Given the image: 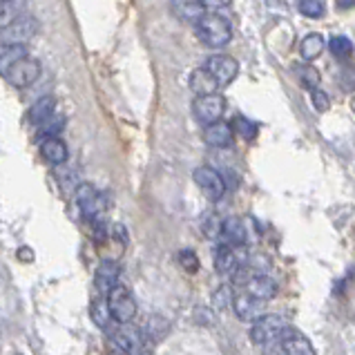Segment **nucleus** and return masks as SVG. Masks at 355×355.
Returning <instances> with one entry per match:
<instances>
[{
    "label": "nucleus",
    "instance_id": "obj_1",
    "mask_svg": "<svg viewBox=\"0 0 355 355\" xmlns=\"http://www.w3.org/2000/svg\"><path fill=\"white\" fill-rule=\"evenodd\" d=\"M197 38L206 47H224L232 38L230 20L219 14H204L197 20Z\"/></svg>",
    "mask_w": 355,
    "mask_h": 355
},
{
    "label": "nucleus",
    "instance_id": "obj_2",
    "mask_svg": "<svg viewBox=\"0 0 355 355\" xmlns=\"http://www.w3.org/2000/svg\"><path fill=\"white\" fill-rule=\"evenodd\" d=\"M107 309H110V315H112L114 322L119 324H130L137 315V302L132 297V293L116 284L107 291Z\"/></svg>",
    "mask_w": 355,
    "mask_h": 355
},
{
    "label": "nucleus",
    "instance_id": "obj_3",
    "mask_svg": "<svg viewBox=\"0 0 355 355\" xmlns=\"http://www.w3.org/2000/svg\"><path fill=\"white\" fill-rule=\"evenodd\" d=\"M288 329L286 318L282 315H259L257 320H252V327L248 331V338L252 344H270L275 342L284 331Z\"/></svg>",
    "mask_w": 355,
    "mask_h": 355
},
{
    "label": "nucleus",
    "instance_id": "obj_4",
    "mask_svg": "<svg viewBox=\"0 0 355 355\" xmlns=\"http://www.w3.org/2000/svg\"><path fill=\"white\" fill-rule=\"evenodd\" d=\"M38 32V20L34 16L20 14L14 20H9L7 25L0 27V43H16L25 45L27 40H32Z\"/></svg>",
    "mask_w": 355,
    "mask_h": 355
},
{
    "label": "nucleus",
    "instance_id": "obj_5",
    "mask_svg": "<svg viewBox=\"0 0 355 355\" xmlns=\"http://www.w3.org/2000/svg\"><path fill=\"white\" fill-rule=\"evenodd\" d=\"M192 112H195L197 121L201 125H210L219 121L226 112V98L212 92V94H204V96H197L195 103H192Z\"/></svg>",
    "mask_w": 355,
    "mask_h": 355
},
{
    "label": "nucleus",
    "instance_id": "obj_6",
    "mask_svg": "<svg viewBox=\"0 0 355 355\" xmlns=\"http://www.w3.org/2000/svg\"><path fill=\"white\" fill-rule=\"evenodd\" d=\"M76 204H78L80 212H83V217L92 221L103 215V210L107 206V197L101 190H96L94 186L80 184L76 188Z\"/></svg>",
    "mask_w": 355,
    "mask_h": 355
},
{
    "label": "nucleus",
    "instance_id": "obj_7",
    "mask_svg": "<svg viewBox=\"0 0 355 355\" xmlns=\"http://www.w3.org/2000/svg\"><path fill=\"white\" fill-rule=\"evenodd\" d=\"M192 177H195V184L199 186L201 192H204V197H206V199H210V201H219L221 197H224V192H226V181H224V177H221L215 168H210V166H199Z\"/></svg>",
    "mask_w": 355,
    "mask_h": 355
},
{
    "label": "nucleus",
    "instance_id": "obj_8",
    "mask_svg": "<svg viewBox=\"0 0 355 355\" xmlns=\"http://www.w3.org/2000/svg\"><path fill=\"white\" fill-rule=\"evenodd\" d=\"M241 266H246V255H243L241 246L219 243L217 250H215V268H217L219 275L232 277Z\"/></svg>",
    "mask_w": 355,
    "mask_h": 355
},
{
    "label": "nucleus",
    "instance_id": "obj_9",
    "mask_svg": "<svg viewBox=\"0 0 355 355\" xmlns=\"http://www.w3.org/2000/svg\"><path fill=\"white\" fill-rule=\"evenodd\" d=\"M206 69L210 72V76L215 78L217 87H226V85H230L232 80L237 78L239 63L232 56H228V54H217V56L208 58Z\"/></svg>",
    "mask_w": 355,
    "mask_h": 355
},
{
    "label": "nucleus",
    "instance_id": "obj_10",
    "mask_svg": "<svg viewBox=\"0 0 355 355\" xmlns=\"http://www.w3.org/2000/svg\"><path fill=\"white\" fill-rule=\"evenodd\" d=\"M40 76V63L36 58H29V54L25 58H20L18 63H14L7 69L5 78L12 83L14 87H27L32 85L34 80Z\"/></svg>",
    "mask_w": 355,
    "mask_h": 355
},
{
    "label": "nucleus",
    "instance_id": "obj_11",
    "mask_svg": "<svg viewBox=\"0 0 355 355\" xmlns=\"http://www.w3.org/2000/svg\"><path fill=\"white\" fill-rule=\"evenodd\" d=\"M277 340H279V349L284 355H315V349H313L311 340L291 327L284 331Z\"/></svg>",
    "mask_w": 355,
    "mask_h": 355
},
{
    "label": "nucleus",
    "instance_id": "obj_12",
    "mask_svg": "<svg viewBox=\"0 0 355 355\" xmlns=\"http://www.w3.org/2000/svg\"><path fill=\"white\" fill-rule=\"evenodd\" d=\"M119 275H121V266L112 259H103L98 263L96 268V275H94V284H96V291L101 295H107V291L116 286L119 284Z\"/></svg>",
    "mask_w": 355,
    "mask_h": 355
},
{
    "label": "nucleus",
    "instance_id": "obj_13",
    "mask_svg": "<svg viewBox=\"0 0 355 355\" xmlns=\"http://www.w3.org/2000/svg\"><path fill=\"white\" fill-rule=\"evenodd\" d=\"M246 293L255 300L268 302L277 295V282L268 275H250L246 279Z\"/></svg>",
    "mask_w": 355,
    "mask_h": 355
},
{
    "label": "nucleus",
    "instance_id": "obj_14",
    "mask_svg": "<svg viewBox=\"0 0 355 355\" xmlns=\"http://www.w3.org/2000/svg\"><path fill=\"white\" fill-rule=\"evenodd\" d=\"M232 309H235V315L241 320V322H252L257 320L259 315H263V302L261 300H255L248 293H243V295H237L232 297Z\"/></svg>",
    "mask_w": 355,
    "mask_h": 355
},
{
    "label": "nucleus",
    "instance_id": "obj_15",
    "mask_svg": "<svg viewBox=\"0 0 355 355\" xmlns=\"http://www.w3.org/2000/svg\"><path fill=\"white\" fill-rule=\"evenodd\" d=\"M232 139H235V132H232V128L224 123L221 119L206 125L204 130V141L210 148H228L232 144Z\"/></svg>",
    "mask_w": 355,
    "mask_h": 355
},
{
    "label": "nucleus",
    "instance_id": "obj_16",
    "mask_svg": "<svg viewBox=\"0 0 355 355\" xmlns=\"http://www.w3.org/2000/svg\"><path fill=\"white\" fill-rule=\"evenodd\" d=\"M219 239H224V243H228V246H243V243L248 241L246 226H243V221L237 219V217L224 219V221H221Z\"/></svg>",
    "mask_w": 355,
    "mask_h": 355
},
{
    "label": "nucleus",
    "instance_id": "obj_17",
    "mask_svg": "<svg viewBox=\"0 0 355 355\" xmlns=\"http://www.w3.org/2000/svg\"><path fill=\"white\" fill-rule=\"evenodd\" d=\"M40 155L47 161V164H54V166H60L67 161V146L63 139L58 137H47L43 139V144H40Z\"/></svg>",
    "mask_w": 355,
    "mask_h": 355
},
{
    "label": "nucleus",
    "instance_id": "obj_18",
    "mask_svg": "<svg viewBox=\"0 0 355 355\" xmlns=\"http://www.w3.org/2000/svg\"><path fill=\"white\" fill-rule=\"evenodd\" d=\"M170 12L177 18L186 20V23H197V20L206 14V9L201 7L199 0H172Z\"/></svg>",
    "mask_w": 355,
    "mask_h": 355
},
{
    "label": "nucleus",
    "instance_id": "obj_19",
    "mask_svg": "<svg viewBox=\"0 0 355 355\" xmlns=\"http://www.w3.org/2000/svg\"><path fill=\"white\" fill-rule=\"evenodd\" d=\"M27 56V47L25 45H16V43H0V76L7 74V69L14 63H18L20 58Z\"/></svg>",
    "mask_w": 355,
    "mask_h": 355
},
{
    "label": "nucleus",
    "instance_id": "obj_20",
    "mask_svg": "<svg viewBox=\"0 0 355 355\" xmlns=\"http://www.w3.org/2000/svg\"><path fill=\"white\" fill-rule=\"evenodd\" d=\"M190 89L197 96H204V94L217 92V83H215V78L210 76V72L206 67H199V69H195V72L190 74Z\"/></svg>",
    "mask_w": 355,
    "mask_h": 355
},
{
    "label": "nucleus",
    "instance_id": "obj_21",
    "mask_svg": "<svg viewBox=\"0 0 355 355\" xmlns=\"http://www.w3.org/2000/svg\"><path fill=\"white\" fill-rule=\"evenodd\" d=\"M54 110H56V98L54 96H43V98H38L36 103L29 107V112H27V119H29V123H34V125H40L45 119H49L54 114Z\"/></svg>",
    "mask_w": 355,
    "mask_h": 355
},
{
    "label": "nucleus",
    "instance_id": "obj_22",
    "mask_svg": "<svg viewBox=\"0 0 355 355\" xmlns=\"http://www.w3.org/2000/svg\"><path fill=\"white\" fill-rule=\"evenodd\" d=\"M114 342H116V349L125 351L130 355H135L141 347V338H139V331H135L128 324H123V329L114 333Z\"/></svg>",
    "mask_w": 355,
    "mask_h": 355
},
{
    "label": "nucleus",
    "instance_id": "obj_23",
    "mask_svg": "<svg viewBox=\"0 0 355 355\" xmlns=\"http://www.w3.org/2000/svg\"><path fill=\"white\" fill-rule=\"evenodd\" d=\"M89 315H92V322L96 324L98 329L107 331L110 329V320H112V315H110V309H107V300L105 297H96L92 302V306H89Z\"/></svg>",
    "mask_w": 355,
    "mask_h": 355
},
{
    "label": "nucleus",
    "instance_id": "obj_24",
    "mask_svg": "<svg viewBox=\"0 0 355 355\" xmlns=\"http://www.w3.org/2000/svg\"><path fill=\"white\" fill-rule=\"evenodd\" d=\"M300 52L304 60H315L322 52H324V38L320 34H309L302 40Z\"/></svg>",
    "mask_w": 355,
    "mask_h": 355
},
{
    "label": "nucleus",
    "instance_id": "obj_25",
    "mask_svg": "<svg viewBox=\"0 0 355 355\" xmlns=\"http://www.w3.org/2000/svg\"><path fill=\"white\" fill-rule=\"evenodd\" d=\"M65 128V116H49V119H45L43 123L38 125V139L43 141V139H47V137H58V132Z\"/></svg>",
    "mask_w": 355,
    "mask_h": 355
},
{
    "label": "nucleus",
    "instance_id": "obj_26",
    "mask_svg": "<svg viewBox=\"0 0 355 355\" xmlns=\"http://www.w3.org/2000/svg\"><path fill=\"white\" fill-rule=\"evenodd\" d=\"M221 219L217 212H206L204 219H201V230L208 239H219V232H221Z\"/></svg>",
    "mask_w": 355,
    "mask_h": 355
},
{
    "label": "nucleus",
    "instance_id": "obj_27",
    "mask_svg": "<svg viewBox=\"0 0 355 355\" xmlns=\"http://www.w3.org/2000/svg\"><path fill=\"white\" fill-rule=\"evenodd\" d=\"M232 132H235L237 137H241V139H246V141H252L257 137V125L252 123V121H248V119H243V116H237L235 121H232Z\"/></svg>",
    "mask_w": 355,
    "mask_h": 355
},
{
    "label": "nucleus",
    "instance_id": "obj_28",
    "mask_svg": "<svg viewBox=\"0 0 355 355\" xmlns=\"http://www.w3.org/2000/svg\"><path fill=\"white\" fill-rule=\"evenodd\" d=\"M295 74L300 78V83L306 87V89H315L318 83H320V72L315 67H311V65H300L295 67Z\"/></svg>",
    "mask_w": 355,
    "mask_h": 355
},
{
    "label": "nucleus",
    "instance_id": "obj_29",
    "mask_svg": "<svg viewBox=\"0 0 355 355\" xmlns=\"http://www.w3.org/2000/svg\"><path fill=\"white\" fill-rule=\"evenodd\" d=\"M297 7L306 18H322L327 14V3L324 0H300Z\"/></svg>",
    "mask_w": 355,
    "mask_h": 355
},
{
    "label": "nucleus",
    "instance_id": "obj_30",
    "mask_svg": "<svg viewBox=\"0 0 355 355\" xmlns=\"http://www.w3.org/2000/svg\"><path fill=\"white\" fill-rule=\"evenodd\" d=\"M23 0H0V25H7L9 20L20 16Z\"/></svg>",
    "mask_w": 355,
    "mask_h": 355
},
{
    "label": "nucleus",
    "instance_id": "obj_31",
    "mask_svg": "<svg viewBox=\"0 0 355 355\" xmlns=\"http://www.w3.org/2000/svg\"><path fill=\"white\" fill-rule=\"evenodd\" d=\"M329 49H331V54L333 56H338V58H347L351 52H353V43L347 38V36H333L331 38V43H329Z\"/></svg>",
    "mask_w": 355,
    "mask_h": 355
},
{
    "label": "nucleus",
    "instance_id": "obj_32",
    "mask_svg": "<svg viewBox=\"0 0 355 355\" xmlns=\"http://www.w3.org/2000/svg\"><path fill=\"white\" fill-rule=\"evenodd\" d=\"M179 261H181V268H186L188 272H197L199 270V257L192 250H181L179 252Z\"/></svg>",
    "mask_w": 355,
    "mask_h": 355
},
{
    "label": "nucleus",
    "instance_id": "obj_33",
    "mask_svg": "<svg viewBox=\"0 0 355 355\" xmlns=\"http://www.w3.org/2000/svg\"><path fill=\"white\" fill-rule=\"evenodd\" d=\"M311 98H313V105H315L318 112H327V110L331 107V98L327 92H322V89H311Z\"/></svg>",
    "mask_w": 355,
    "mask_h": 355
},
{
    "label": "nucleus",
    "instance_id": "obj_34",
    "mask_svg": "<svg viewBox=\"0 0 355 355\" xmlns=\"http://www.w3.org/2000/svg\"><path fill=\"white\" fill-rule=\"evenodd\" d=\"M228 304H232V293H230V288H228V286H221V288L215 293V306L226 309Z\"/></svg>",
    "mask_w": 355,
    "mask_h": 355
},
{
    "label": "nucleus",
    "instance_id": "obj_35",
    "mask_svg": "<svg viewBox=\"0 0 355 355\" xmlns=\"http://www.w3.org/2000/svg\"><path fill=\"white\" fill-rule=\"evenodd\" d=\"M199 3L208 12V9H224L232 3V0H199Z\"/></svg>",
    "mask_w": 355,
    "mask_h": 355
},
{
    "label": "nucleus",
    "instance_id": "obj_36",
    "mask_svg": "<svg viewBox=\"0 0 355 355\" xmlns=\"http://www.w3.org/2000/svg\"><path fill=\"white\" fill-rule=\"evenodd\" d=\"M351 3H353V0H338V7L340 9H347V7H351Z\"/></svg>",
    "mask_w": 355,
    "mask_h": 355
},
{
    "label": "nucleus",
    "instance_id": "obj_37",
    "mask_svg": "<svg viewBox=\"0 0 355 355\" xmlns=\"http://www.w3.org/2000/svg\"><path fill=\"white\" fill-rule=\"evenodd\" d=\"M18 255H23L25 259H32V252H29V248H23V250H18Z\"/></svg>",
    "mask_w": 355,
    "mask_h": 355
},
{
    "label": "nucleus",
    "instance_id": "obj_38",
    "mask_svg": "<svg viewBox=\"0 0 355 355\" xmlns=\"http://www.w3.org/2000/svg\"><path fill=\"white\" fill-rule=\"evenodd\" d=\"M110 355H130L125 351H121V349H114V351H110Z\"/></svg>",
    "mask_w": 355,
    "mask_h": 355
},
{
    "label": "nucleus",
    "instance_id": "obj_39",
    "mask_svg": "<svg viewBox=\"0 0 355 355\" xmlns=\"http://www.w3.org/2000/svg\"><path fill=\"white\" fill-rule=\"evenodd\" d=\"M18 355H20V353H18Z\"/></svg>",
    "mask_w": 355,
    "mask_h": 355
}]
</instances>
